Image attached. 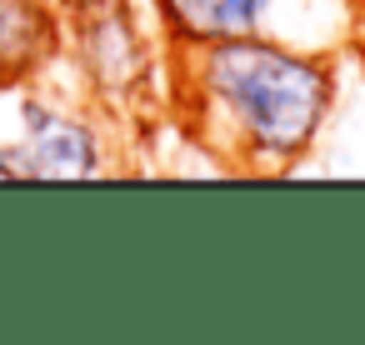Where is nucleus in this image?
I'll return each mask as SVG.
<instances>
[{
  "mask_svg": "<svg viewBox=\"0 0 365 345\" xmlns=\"http://www.w3.org/2000/svg\"><path fill=\"white\" fill-rule=\"evenodd\" d=\"M175 91L190 130L235 170H290L335 110L330 61L270 31L175 46Z\"/></svg>",
  "mask_w": 365,
  "mask_h": 345,
  "instance_id": "obj_1",
  "label": "nucleus"
},
{
  "mask_svg": "<svg viewBox=\"0 0 365 345\" xmlns=\"http://www.w3.org/2000/svg\"><path fill=\"white\" fill-rule=\"evenodd\" d=\"M21 135L0 140V180H96L106 175V135L91 115L21 91L16 101Z\"/></svg>",
  "mask_w": 365,
  "mask_h": 345,
  "instance_id": "obj_2",
  "label": "nucleus"
},
{
  "mask_svg": "<svg viewBox=\"0 0 365 345\" xmlns=\"http://www.w3.org/2000/svg\"><path fill=\"white\" fill-rule=\"evenodd\" d=\"M66 46L76 56L86 91L106 110H130L145 101V91L155 81V56L125 0H101L91 11H76Z\"/></svg>",
  "mask_w": 365,
  "mask_h": 345,
  "instance_id": "obj_3",
  "label": "nucleus"
},
{
  "mask_svg": "<svg viewBox=\"0 0 365 345\" xmlns=\"http://www.w3.org/2000/svg\"><path fill=\"white\" fill-rule=\"evenodd\" d=\"M66 46L61 11L51 0H0V91L41 76Z\"/></svg>",
  "mask_w": 365,
  "mask_h": 345,
  "instance_id": "obj_4",
  "label": "nucleus"
},
{
  "mask_svg": "<svg viewBox=\"0 0 365 345\" xmlns=\"http://www.w3.org/2000/svg\"><path fill=\"white\" fill-rule=\"evenodd\" d=\"M270 6L275 0H155V16L175 46H205L265 31Z\"/></svg>",
  "mask_w": 365,
  "mask_h": 345,
  "instance_id": "obj_5",
  "label": "nucleus"
},
{
  "mask_svg": "<svg viewBox=\"0 0 365 345\" xmlns=\"http://www.w3.org/2000/svg\"><path fill=\"white\" fill-rule=\"evenodd\" d=\"M51 6H56L61 16H76V11H91V6H101V0H51Z\"/></svg>",
  "mask_w": 365,
  "mask_h": 345,
  "instance_id": "obj_6",
  "label": "nucleus"
},
{
  "mask_svg": "<svg viewBox=\"0 0 365 345\" xmlns=\"http://www.w3.org/2000/svg\"><path fill=\"white\" fill-rule=\"evenodd\" d=\"M355 6H365V0H355Z\"/></svg>",
  "mask_w": 365,
  "mask_h": 345,
  "instance_id": "obj_7",
  "label": "nucleus"
}]
</instances>
